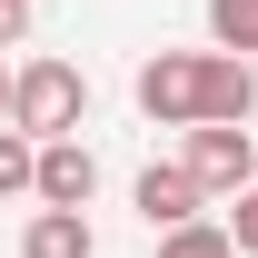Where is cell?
Segmentation results:
<instances>
[{
	"label": "cell",
	"instance_id": "6da1fadb",
	"mask_svg": "<svg viewBox=\"0 0 258 258\" xmlns=\"http://www.w3.org/2000/svg\"><path fill=\"white\" fill-rule=\"evenodd\" d=\"M139 109L159 129H189V119H248L258 109V70L238 50H159L139 60Z\"/></svg>",
	"mask_w": 258,
	"mask_h": 258
},
{
	"label": "cell",
	"instance_id": "7a4b0ae2",
	"mask_svg": "<svg viewBox=\"0 0 258 258\" xmlns=\"http://www.w3.org/2000/svg\"><path fill=\"white\" fill-rule=\"evenodd\" d=\"M80 109H90V80H80L70 60L10 70V129H30V139H70V129H80Z\"/></svg>",
	"mask_w": 258,
	"mask_h": 258
},
{
	"label": "cell",
	"instance_id": "5b68a950",
	"mask_svg": "<svg viewBox=\"0 0 258 258\" xmlns=\"http://www.w3.org/2000/svg\"><path fill=\"white\" fill-rule=\"evenodd\" d=\"M129 199H139V219H149V228H179V219H199V199H209V189L189 179V159H149Z\"/></svg>",
	"mask_w": 258,
	"mask_h": 258
},
{
	"label": "cell",
	"instance_id": "8992f818",
	"mask_svg": "<svg viewBox=\"0 0 258 258\" xmlns=\"http://www.w3.org/2000/svg\"><path fill=\"white\" fill-rule=\"evenodd\" d=\"M20 258H99L90 209H30V228H20Z\"/></svg>",
	"mask_w": 258,
	"mask_h": 258
},
{
	"label": "cell",
	"instance_id": "30bf717a",
	"mask_svg": "<svg viewBox=\"0 0 258 258\" xmlns=\"http://www.w3.org/2000/svg\"><path fill=\"white\" fill-rule=\"evenodd\" d=\"M228 238H238V258H258V179L228 199Z\"/></svg>",
	"mask_w": 258,
	"mask_h": 258
},
{
	"label": "cell",
	"instance_id": "277c9868",
	"mask_svg": "<svg viewBox=\"0 0 258 258\" xmlns=\"http://www.w3.org/2000/svg\"><path fill=\"white\" fill-rule=\"evenodd\" d=\"M90 189H99V159L80 149V129L70 139H40V179H30L40 209H90Z\"/></svg>",
	"mask_w": 258,
	"mask_h": 258
},
{
	"label": "cell",
	"instance_id": "ba28073f",
	"mask_svg": "<svg viewBox=\"0 0 258 258\" xmlns=\"http://www.w3.org/2000/svg\"><path fill=\"white\" fill-rule=\"evenodd\" d=\"M30 179H40V139L30 129H0V199H30Z\"/></svg>",
	"mask_w": 258,
	"mask_h": 258
},
{
	"label": "cell",
	"instance_id": "9c48e42d",
	"mask_svg": "<svg viewBox=\"0 0 258 258\" xmlns=\"http://www.w3.org/2000/svg\"><path fill=\"white\" fill-rule=\"evenodd\" d=\"M209 40L248 60V50H258V0H209Z\"/></svg>",
	"mask_w": 258,
	"mask_h": 258
},
{
	"label": "cell",
	"instance_id": "52a82bcc",
	"mask_svg": "<svg viewBox=\"0 0 258 258\" xmlns=\"http://www.w3.org/2000/svg\"><path fill=\"white\" fill-rule=\"evenodd\" d=\"M159 258H238V238H228V219L209 228V219H179V228H159Z\"/></svg>",
	"mask_w": 258,
	"mask_h": 258
},
{
	"label": "cell",
	"instance_id": "7c38bea8",
	"mask_svg": "<svg viewBox=\"0 0 258 258\" xmlns=\"http://www.w3.org/2000/svg\"><path fill=\"white\" fill-rule=\"evenodd\" d=\"M0 119H10V70H0Z\"/></svg>",
	"mask_w": 258,
	"mask_h": 258
},
{
	"label": "cell",
	"instance_id": "3957f363",
	"mask_svg": "<svg viewBox=\"0 0 258 258\" xmlns=\"http://www.w3.org/2000/svg\"><path fill=\"white\" fill-rule=\"evenodd\" d=\"M179 159H189V179L209 199H238L258 179V139H248V119H189V149Z\"/></svg>",
	"mask_w": 258,
	"mask_h": 258
},
{
	"label": "cell",
	"instance_id": "8fae6325",
	"mask_svg": "<svg viewBox=\"0 0 258 258\" xmlns=\"http://www.w3.org/2000/svg\"><path fill=\"white\" fill-rule=\"evenodd\" d=\"M30 40V0H0V50H20Z\"/></svg>",
	"mask_w": 258,
	"mask_h": 258
}]
</instances>
